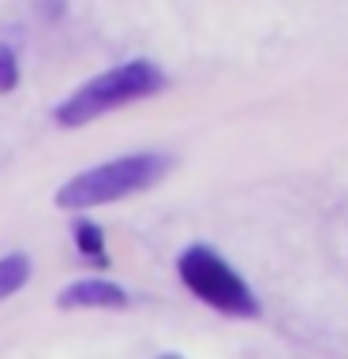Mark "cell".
Wrapping results in <instances>:
<instances>
[{
    "label": "cell",
    "instance_id": "2",
    "mask_svg": "<svg viewBox=\"0 0 348 359\" xmlns=\"http://www.w3.org/2000/svg\"><path fill=\"white\" fill-rule=\"evenodd\" d=\"M157 90H165V72L154 60H128L116 64L109 72L94 75L90 83H83L75 94H67L60 105H56V123L60 128H83V123L105 116V112L131 105V101L154 97Z\"/></svg>",
    "mask_w": 348,
    "mask_h": 359
},
{
    "label": "cell",
    "instance_id": "8",
    "mask_svg": "<svg viewBox=\"0 0 348 359\" xmlns=\"http://www.w3.org/2000/svg\"><path fill=\"white\" fill-rule=\"evenodd\" d=\"M157 359H180V355H173V352H168V355H157Z\"/></svg>",
    "mask_w": 348,
    "mask_h": 359
},
{
    "label": "cell",
    "instance_id": "7",
    "mask_svg": "<svg viewBox=\"0 0 348 359\" xmlns=\"http://www.w3.org/2000/svg\"><path fill=\"white\" fill-rule=\"evenodd\" d=\"M15 86H19V60L8 45H0V94H8Z\"/></svg>",
    "mask_w": 348,
    "mask_h": 359
},
{
    "label": "cell",
    "instance_id": "3",
    "mask_svg": "<svg viewBox=\"0 0 348 359\" xmlns=\"http://www.w3.org/2000/svg\"><path fill=\"white\" fill-rule=\"evenodd\" d=\"M176 273L187 285V292H195L206 307L229 314V318H258L262 314L251 285L206 243H195L187 251H180Z\"/></svg>",
    "mask_w": 348,
    "mask_h": 359
},
{
    "label": "cell",
    "instance_id": "5",
    "mask_svg": "<svg viewBox=\"0 0 348 359\" xmlns=\"http://www.w3.org/2000/svg\"><path fill=\"white\" fill-rule=\"evenodd\" d=\"M30 280V258L27 255H4L0 258V299L15 296V292Z\"/></svg>",
    "mask_w": 348,
    "mask_h": 359
},
{
    "label": "cell",
    "instance_id": "1",
    "mask_svg": "<svg viewBox=\"0 0 348 359\" xmlns=\"http://www.w3.org/2000/svg\"><path fill=\"white\" fill-rule=\"evenodd\" d=\"M173 157L157 154V150H142V154H128V157H112L105 165H94L86 172L72 176L67 184L56 191V206L60 210H94V206H109L139 191H150L157 180L168 172Z\"/></svg>",
    "mask_w": 348,
    "mask_h": 359
},
{
    "label": "cell",
    "instance_id": "4",
    "mask_svg": "<svg viewBox=\"0 0 348 359\" xmlns=\"http://www.w3.org/2000/svg\"><path fill=\"white\" fill-rule=\"evenodd\" d=\"M56 307H101V311H120L128 307V292L112 280H101V277H86V280H75L67 285L60 296H56Z\"/></svg>",
    "mask_w": 348,
    "mask_h": 359
},
{
    "label": "cell",
    "instance_id": "6",
    "mask_svg": "<svg viewBox=\"0 0 348 359\" xmlns=\"http://www.w3.org/2000/svg\"><path fill=\"white\" fill-rule=\"evenodd\" d=\"M75 247L90 258V262H98V266H105V262H109V255H105V240H101V229H98V224L79 221V224H75Z\"/></svg>",
    "mask_w": 348,
    "mask_h": 359
}]
</instances>
